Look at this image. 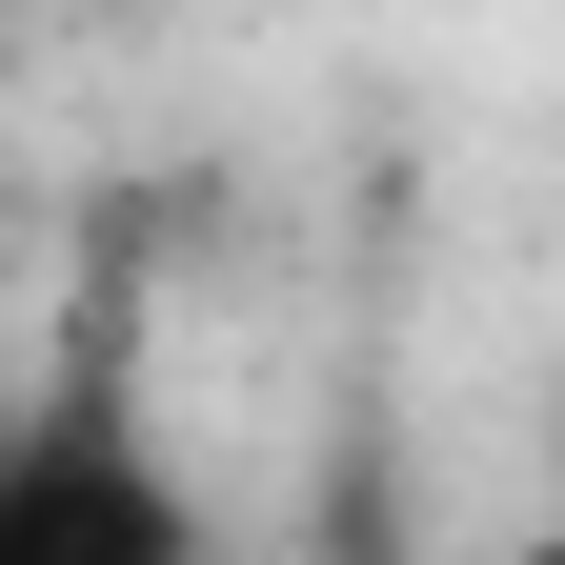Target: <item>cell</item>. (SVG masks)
<instances>
[{
  "instance_id": "1",
  "label": "cell",
  "mask_w": 565,
  "mask_h": 565,
  "mask_svg": "<svg viewBox=\"0 0 565 565\" xmlns=\"http://www.w3.org/2000/svg\"><path fill=\"white\" fill-rule=\"evenodd\" d=\"M0 565H202V484L141 384V303H82L61 364L0 404Z\"/></svg>"
},
{
  "instance_id": "2",
  "label": "cell",
  "mask_w": 565,
  "mask_h": 565,
  "mask_svg": "<svg viewBox=\"0 0 565 565\" xmlns=\"http://www.w3.org/2000/svg\"><path fill=\"white\" fill-rule=\"evenodd\" d=\"M484 565H565V525H525V545H484Z\"/></svg>"
}]
</instances>
